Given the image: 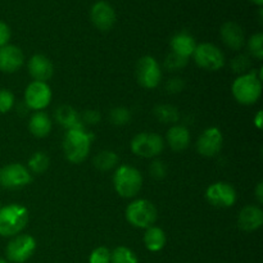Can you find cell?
Instances as JSON below:
<instances>
[{
  "label": "cell",
  "instance_id": "obj_16",
  "mask_svg": "<svg viewBox=\"0 0 263 263\" xmlns=\"http://www.w3.org/2000/svg\"><path fill=\"white\" fill-rule=\"evenodd\" d=\"M220 35L225 45L233 50H240L246 43L243 27L236 22L230 21V22L223 23L220 30Z\"/></svg>",
  "mask_w": 263,
  "mask_h": 263
},
{
  "label": "cell",
  "instance_id": "obj_23",
  "mask_svg": "<svg viewBox=\"0 0 263 263\" xmlns=\"http://www.w3.org/2000/svg\"><path fill=\"white\" fill-rule=\"evenodd\" d=\"M55 118L67 130L72 128H84L80 122V116L76 110L69 105H61L55 110Z\"/></svg>",
  "mask_w": 263,
  "mask_h": 263
},
{
  "label": "cell",
  "instance_id": "obj_13",
  "mask_svg": "<svg viewBox=\"0 0 263 263\" xmlns=\"http://www.w3.org/2000/svg\"><path fill=\"white\" fill-rule=\"evenodd\" d=\"M222 144L223 136L220 128L208 127L198 138L197 151L204 157H215L222 149Z\"/></svg>",
  "mask_w": 263,
  "mask_h": 263
},
{
  "label": "cell",
  "instance_id": "obj_7",
  "mask_svg": "<svg viewBox=\"0 0 263 263\" xmlns=\"http://www.w3.org/2000/svg\"><path fill=\"white\" fill-rule=\"evenodd\" d=\"M164 148L163 139L154 133L138 134L131 141V151L135 156L153 158L159 156Z\"/></svg>",
  "mask_w": 263,
  "mask_h": 263
},
{
  "label": "cell",
  "instance_id": "obj_35",
  "mask_svg": "<svg viewBox=\"0 0 263 263\" xmlns=\"http://www.w3.org/2000/svg\"><path fill=\"white\" fill-rule=\"evenodd\" d=\"M10 36H12V32H10L9 26L5 22L0 21V48L4 45H8L10 40Z\"/></svg>",
  "mask_w": 263,
  "mask_h": 263
},
{
  "label": "cell",
  "instance_id": "obj_12",
  "mask_svg": "<svg viewBox=\"0 0 263 263\" xmlns=\"http://www.w3.org/2000/svg\"><path fill=\"white\" fill-rule=\"evenodd\" d=\"M25 102L33 110H43L50 104L51 89L46 82L32 81L25 90Z\"/></svg>",
  "mask_w": 263,
  "mask_h": 263
},
{
  "label": "cell",
  "instance_id": "obj_40",
  "mask_svg": "<svg viewBox=\"0 0 263 263\" xmlns=\"http://www.w3.org/2000/svg\"><path fill=\"white\" fill-rule=\"evenodd\" d=\"M251 2L253 3V4L258 5V7H262V4H263V0H251Z\"/></svg>",
  "mask_w": 263,
  "mask_h": 263
},
{
  "label": "cell",
  "instance_id": "obj_2",
  "mask_svg": "<svg viewBox=\"0 0 263 263\" xmlns=\"http://www.w3.org/2000/svg\"><path fill=\"white\" fill-rule=\"evenodd\" d=\"M28 223V210L12 203L0 208V236L14 238Z\"/></svg>",
  "mask_w": 263,
  "mask_h": 263
},
{
  "label": "cell",
  "instance_id": "obj_28",
  "mask_svg": "<svg viewBox=\"0 0 263 263\" xmlns=\"http://www.w3.org/2000/svg\"><path fill=\"white\" fill-rule=\"evenodd\" d=\"M248 49L249 53H251L254 58L261 61L263 58V33L258 32L254 33L253 36H251V39L248 40Z\"/></svg>",
  "mask_w": 263,
  "mask_h": 263
},
{
  "label": "cell",
  "instance_id": "obj_19",
  "mask_svg": "<svg viewBox=\"0 0 263 263\" xmlns=\"http://www.w3.org/2000/svg\"><path fill=\"white\" fill-rule=\"evenodd\" d=\"M170 45H171L172 53L186 59H189V57L193 55L195 48H197L194 37L187 32L176 33L170 41Z\"/></svg>",
  "mask_w": 263,
  "mask_h": 263
},
{
  "label": "cell",
  "instance_id": "obj_26",
  "mask_svg": "<svg viewBox=\"0 0 263 263\" xmlns=\"http://www.w3.org/2000/svg\"><path fill=\"white\" fill-rule=\"evenodd\" d=\"M49 164H50V159L46 156L44 152H37V153L33 154L32 157L28 161V171L33 172V174L41 175L49 168Z\"/></svg>",
  "mask_w": 263,
  "mask_h": 263
},
{
  "label": "cell",
  "instance_id": "obj_30",
  "mask_svg": "<svg viewBox=\"0 0 263 263\" xmlns=\"http://www.w3.org/2000/svg\"><path fill=\"white\" fill-rule=\"evenodd\" d=\"M187 64V59L182 58V57L177 55V54L171 53L167 55V58L164 59V67H166L168 71H179L182 69Z\"/></svg>",
  "mask_w": 263,
  "mask_h": 263
},
{
  "label": "cell",
  "instance_id": "obj_11",
  "mask_svg": "<svg viewBox=\"0 0 263 263\" xmlns=\"http://www.w3.org/2000/svg\"><path fill=\"white\" fill-rule=\"evenodd\" d=\"M236 190L229 182H215L205 192L208 203L217 208H229L235 204Z\"/></svg>",
  "mask_w": 263,
  "mask_h": 263
},
{
  "label": "cell",
  "instance_id": "obj_39",
  "mask_svg": "<svg viewBox=\"0 0 263 263\" xmlns=\"http://www.w3.org/2000/svg\"><path fill=\"white\" fill-rule=\"evenodd\" d=\"M262 110H258V113H257V116L254 117V125H256V127L258 128V130H261L262 128Z\"/></svg>",
  "mask_w": 263,
  "mask_h": 263
},
{
  "label": "cell",
  "instance_id": "obj_18",
  "mask_svg": "<svg viewBox=\"0 0 263 263\" xmlns=\"http://www.w3.org/2000/svg\"><path fill=\"white\" fill-rule=\"evenodd\" d=\"M263 225V212L256 205H247L238 216V226L243 231L252 233Z\"/></svg>",
  "mask_w": 263,
  "mask_h": 263
},
{
  "label": "cell",
  "instance_id": "obj_15",
  "mask_svg": "<svg viewBox=\"0 0 263 263\" xmlns=\"http://www.w3.org/2000/svg\"><path fill=\"white\" fill-rule=\"evenodd\" d=\"M25 57L22 50L15 45H4L0 48V71L14 73L23 66Z\"/></svg>",
  "mask_w": 263,
  "mask_h": 263
},
{
  "label": "cell",
  "instance_id": "obj_25",
  "mask_svg": "<svg viewBox=\"0 0 263 263\" xmlns=\"http://www.w3.org/2000/svg\"><path fill=\"white\" fill-rule=\"evenodd\" d=\"M154 115H156L157 120L161 121L162 123H175L179 121L180 115L177 108H175L174 105L168 104H162L156 107L154 109Z\"/></svg>",
  "mask_w": 263,
  "mask_h": 263
},
{
  "label": "cell",
  "instance_id": "obj_34",
  "mask_svg": "<svg viewBox=\"0 0 263 263\" xmlns=\"http://www.w3.org/2000/svg\"><path fill=\"white\" fill-rule=\"evenodd\" d=\"M149 172H151V175L154 177V179L161 180L166 176L167 168L166 166H164L163 162L154 161L153 163L151 164V167H149Z\"/></svg>",
  "mask_w": 263,
  "mask_h": 263
},
{
  "label": "cell",
  "instance_id": "obj_42",
  "mask_svg": "<svg viewBox=\"0 0 263 263\" xmlns=\"http://www.w3.org/2000/svg\"><path fill=\"white\" fill-rule=\"evenodd\" d=\"M0 208H2V207H0Z\"/></svg>",
  "mask_w": 263,
  "mask_h": 263
},
{
  "label": "cell",
  "instance_id": "obj_1",
  "mask_svg": "<svg viewBox=\"0 0 263 263\" xmlns=\"http://www.w3.org/2000/svg\"><path fill=\"white\" fill-rule=\"evenodd\" d=\"M91 148V136L84 128L67 130L63 138V152L67 161L73 164L82 163L89 156Z\"/></svg>",
  "mask_w": 263,
  "mask_h": 263
},
{
  "label": "cell",
  "instance_id": "obj_8",
  "mask_svg": "<svg viewBox=\"0 0 263 263\" xmlns=\"http://www.w3.org/2000/svg\"><path fill=\"white\" fill-rule=\"evenodd\" d=\"M32 181L31 172L21 163H10L0 170V186L8 190L21 189Z\"/></svg>",
  "mask_w": 263,
  "mask_h": 263
},
{
  "label": "cell",
  "instance_id": "obj_10",
  "mask_svg": "<svg viewBox=\"0 0 263 263\" xmlns=\"http://www.w3.org/2000/svg\"><path fill=\"white\" fill-rule=\"evenodd\" d=\"M136 80L145 89H156L162 80V71L156 58L145 55L136 64Z\"/></svg>",
  "mask_w": 263,
  "mask_h": 263
},
{
  "label": "cell",
  "instance_id": "obj_31",
  "mask_svg": "<svg viewBox=\"0 0 263 263\" xmlns=\"http://www.w3.org/2000/svg\"><path fill=\"white\" fill-rule=\"evenodd\" d=\"M14 105V95L10 90L0 89V113H8Z\"/></svg>",
  "mask_w": 263,
  "mask_h": 263
},
{
  "label": "cell",
  "instance_id": "obj_3",
  "mask_svg": "<svg viewBox=\"0 0 263 263\" xmlns=\"http://www.w3.org/2000/svg\"><path fill=\"white\" fill-rule=\"evenodd\" d=\"M261 80V77L257 76L256 71L240 74L231 86V91L236 102L243 105L256 104L262 95Z\"/></svg>",
  "mask_w": 263,
  "mask_h": 263
},
{
  "label": "cell",
  "instance_id": "obj_24",
  "mask_svg": "<svg viewBox=\"0 0 263 263\" xmlns=\"http://www.w3.org/2000/svg\"><path fill=\"white\" fill-rule=\"evenodd\" d=\"M118 156L112 151H103L100 153H98L97 156L94 157V163L95 168L99 170V171H109L113 167L117 166L118 163Z\"/></svg>",
  "mask_w": 263,
  "mask_h": 263
},
{
  "label": "cell",
  "instance_id": "obj_9",
  "mask_svg": "<svg viewBox=\"0 0 263 263\" xmlns=\"http://www.w3.org/2000/svg\"><path fill=\"white\" fill-rule=\"evenodd\" d=\"M36 251V240L33 236L23 234L17 235L8 243L5 254L9 262L25 263L32 257Z\"/></svg>",
  "mask_w": 263,
  "mask_h": 263
},
{
  "label": "cell",
  "instance_id": "obj_32",
  "mask_svg": "<svg viewBox=\"0 0 263 263\" xmlns=\"http://www.w3.org/2000/svg\"><path fill=\"white\" fill-rule=\"evenodd\" d=\"M251 67V59L246 54H241V55L235 57V58L231 61V68L235 73H247V71Z\"/></svg>",
  "mask_w": 263,
  "mask_h": 263
},
{
  "label": "cell",
  "instance_id": "obj_4",
  "mask_svg": "<svg viewBox=\"0 0 263 263\" xmlns=\"http://www.w3.org/2000/svg\"><path fill=\"white\" fill-rule=\"evenodd\" d=\"M113 185L117 194L122 198H134L143 186V176L135 167L123 164L116 170Z\"/></svg>",
  "mask_w": 263,
  "mask_h": 263
},
{
  "label": "cell",
  "instance_id": "obj_5",
  "mask_svg": "<svg viewBox=\"0 0 263 263\" xmlns=\"http://www.w3.org/2000/svg\"><path fill=\"white\" fill-rule=\"evenodd\" d=\"M126 220L130 225L138 229H148L154 225L158 217L157 208L154 207L151 200L138 199L126 208Z\"/></svg>",
  "mask_w": 263,
  "mask_h": 263
},
{
  "label": "cell",
  "instance_id": "obj_20",
  "mask_svg": "<svg viewBox=\"0 0 263 263\" xmlns=\"http://www.w3.org/2000/svg\"><path fill=\"white\" fill-rule=\"evenodd\" d=\"M167 143L175 152H182L189 146L190 133L182 125H175L167 131Z\"/></svg>",
  "mask_w": 263,
  "mask_h": 263
},
{
  "label": "cell",
  "instance_id": "obj_6",
  "mask_svg": "<svg viewBox=\"0 0 263 263\" xmlns=\"http://www.w3.org/2000/svg\"><path fill=\"white\" fill-rule=\"evenodd\" d=\"M193 57H194L195 63L205 71L216 72L222 68L225 64L223 53L218 46L211 43H203L197 45Z\"/></svg>",
  "mask_w": 263,
  "mask_h": 263
},
{
  "label": "cell",
  "instance_id": "obj_17",
  "mask_svg": "<svg viewBox=\"0 0 263 263\" xmlns=\"http://www.w3.org/2000/svg\"><path fill=\"white\" fill-rule=\"evenodd\" d=\"M28 71L35 81L45 82L53 76L54 67L48 57L43 54H35L28 62Z\"/></svg>",
  "mask_w": 263,
  "mask_h": 263
},
{
  "label": "cell",
  "instance_id": "obj_29",
  "mask_svg": "<svg viewBox=\"0 0 263 263\" xmlns=\"http://www.w3.org/2000/svg\"><path fill=\"white\" fill-rule=\"evenodd\" d=\"M110 121H112L113 125L116 126H123L126 123L130 122L131 120V113L127 108L123 107H117L115 109L110 110Z\"/></svg>",
  "mask_w": 263,
  "mask_h": 263
},
{
  "label": "cell",
  "instance_id": "obj_41",
  "mask_svg": "<svg viewBox=\"0 0 263 263\" xmlns=\"http://www.w3.org/2000/svg\"><path fill=\"white\" fill-rule=\"evenodd\" d=\"M0 263H9L7 261V259H4V258H0Z\"/></svg>",
  "mask_w": 263,
  "mask_h": 263
},
{
  "label": "cell",
  "instance_id": "obj_33",
  "mask_svg": "<svg viewBox=\"0 0 263 263\" xmlns=\"http://www.w3.org/2000/svg\"><path fill=\"white\" fill-rule=\"evenodd\" d=\"M89 263H110V252L105 247H98L91 252Z\"/></svg>",
  "mask_w": 263,
  "mask_h": 263
},
{
  "label": "cell",
  "instance_id": "obj_38",
  "mask_svg": "<svg viewBox=\"0 0 263 263\" xmlns=\"http://www.w3.org/2000/svg\"><path fill=\"white\" fill-rule=\"evenodd\" d=\"M256 198L258 200V203H263V184L262 182H258L256 187Z\"/></svg>",
  "mask_w": 263,
  "mask_h": 263
},
{
  "label": "cell",
  "instance_id": "obj_37",
  "mask_svg": "<svg viewBox=\"0 0 263 263\" xmlns=\"http://www.w3.org/2000/svg\"><path fill=\"white\" fill-rule=\"evenodd\" d=\"M182 89V80L180 79H174L170 80L168 84H167V90L170 92H179Z\"/></svg>",
  "mask_w": 263,
  "mask_h": 263
},
{
  "label": "cell",
  "instance_id": "obj_27",
  "mask_svg": "<svg viewBox=\"0 0 263 263\" xmlns=\"http://www.w3.org/2000/svg\"><path fill=\"white\" fill-rule=\"evenodd\" d=\"M110 263H139V259L127 247H117L110 252Z\"/></svg>",
  "mask_w": 263,
  "mask_h": 263
},
{
  "label": "cell",
  "instance_id": "obj_14",
  "mask_svg": "<svg viewBox=\"0 0 263 263\" xmlns=\"http://www.w3.org/2000/svg\"><path fill=\"white\" fill-rule=\"evenodd\" d=\"M90 18L98 30L109 31L116 23V12L109 3L99 0L90 9Z\"/></svg>",
  "mask_w": 263,
  "mask_h": 263
},
{
  "label": "cell",
  "instance_id": "obj_22",
  "mask_svg": "<svg viewBox=\"0 0 263 263\" xmlns=\"http://www.w3.org/2000/svg\"><path fill=\"white\" fill-rule=\"evenodd\" d=\"M166 234L161 228L157 226H151L146 229L144 234V244L145 248L151 252H159L166 246Z\"/></svg>",
  "mask_w": 263,
  "mask_h": 263
},
{
  "label": "cell",
  "instance_id": "obj_21",
  "mask_svg": "<svg viewBox=\"0 0 263 263\" xmlns=\"http://www.w3.org/2000/svg\"><path fill=\"white\" fill-rule=\"evenodd\" d=\"M51 126L53 123H51L50 117L45 112L37 110L31 116L30 122H28V130L35 138H45L50 134Z\"/></svg>",
  "mask_w": 263,
  "mask_h": 263
},
{
  "label": "cell",
  "instance_id": "obj_36",
  "mask_svg": "<svg viewBox=\"0 0 263 263\" xmlns=\"http://www.w3.org/2000/svg\"><path fill=\"white\" fill-rule=\"evenodd\" d=\"M82 120H84L85 122L92 123V125H94V123L99 122L100 115L98 112H95V110H86L84 115V117H82Z\"/></svg>",
  "mask_w": 263,
  "mask_h": 263
}]
</instances>
